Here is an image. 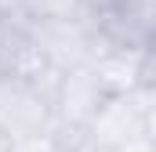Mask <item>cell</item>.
Segmentation results:
<instances>
[{"label": "cell", "instance_id": "6da1fadb", "mask_svg": "<svg viewBox=\"0 0 156 152\" xmlns=\"http://www.w3.org/2000/svg\"><path fill=\"white\" fill-rule=\"evenodd\" d=\"M116 83L94 62L73 65L55 80V127L66 134H91L94 119L116 98Z\"/></svg>", "mask_w": 156, "mask_h": 152}, {"label": "cell", "instance_id": "3957f363", "mask_svg": "<svg viewBox=\"0 0 156 152\" xmlns=\"http://www.w3.org/2000/svg\"><path fill=\"white\" fill-rule=\"evenodd\" d=\"M26 26H29L33 47L55 73H66L73 65L91 62L94 51H98V29H94L91 15H83V18H47V22H26Z\"/></svg>", "mask_w": 156, "mask_h": 152}, {"label": "cell", "instance_id": "8992f818", "mask_svg": "<svg viewBox=\"0 0 156 152\" xmlns=\"http://www.w3.org/2000/svg\"><path fill=\"white\" fill-rule=\"evenodd\" d=\"M80 138L87 134H66V130H47V134H37V138H22V141H11L7 152H73Z\"/></svg>", "mask_w": 156, "mask_h": 152}, {"label": "cell", "instance_id": "52a82bcc", "mask_svg": "<svg viewBox=\"0 0 156 152\" xmlns=\"http://www.w3.org/2000/svg\"><path fill=\"white\" fill-rule=\"evenodd\" d=\"M138 87H145L149 94H156V40L145 47V54L138 62Z\"/></svg>", "mask_w": 156, "mask_h": 152}, {"label": "cell", "instance_id": "277c9868", "mask_svg": "<svg viewBox=\"0 0 156 152\" xmlns=\"http://www.w3.org/2000/svg\"><path fill=\"white\" fill-rule=\"evenodd\" d=\"M0 73H29V76H44V80H58V73L33 47L26 18H18L11 11H0Z\"/></svg>", "mask_w": 156, "mask_h": 152}, {"label": "cell", "instance_id": "7a4b0ae2", "mask_svg": "<svg viewBox=\"0 0 156 152\" xmlns=\"http://www.w3.org/2000/svg\"><path fill=\"white\" fill-rule=\"evenodd\" d=\"M0 130L11 141L55 130V80L0 73Z\"/></svg>", "mask_w": 156, "mask_h": 152}, {"label": "cell", "instance_id": "5b68a950", "mask_svg": "<svg viewBox=\"0 0 156 152\" xmlns=\"http://www.w3.org/2000/svg\"><path fill=\"white\" fill-rule=\"evenodd\" d=\"M83 0H18V18L47 22V18H83Z\"/></svg>", "mask_w": 156, "mask_h": 152}, {"label": "cell", "instance_id": "ba28073f", "mask_svg": "<svg viewBox=\"0 0 156 152\" xmlns=\"http://www.w3.org/2000/svg\"><path fill=\"white\" fill-rule=\"evenodd\" d=\"M7 149H11V138H7V134L0 130V152H7Z\"/></svg>", "mask_w": 156, "mask_h": 152}]
</instances>
